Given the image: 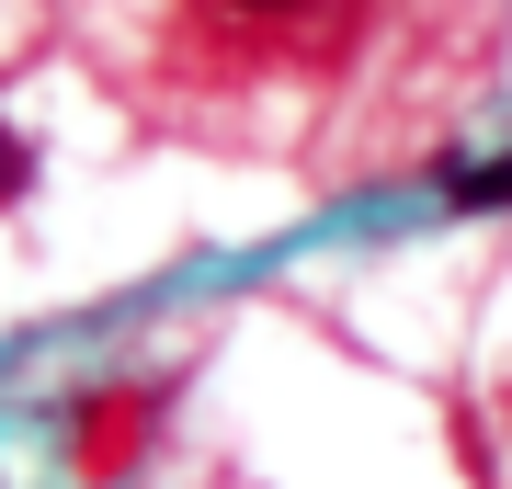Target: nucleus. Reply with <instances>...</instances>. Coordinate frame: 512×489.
<instances>
[{
	"label": "nucleus",
	"mask_w": 512,
	"mask_h": 489,
	"mask_svg": "<svg viewBox=\"0 0 512 489\" xmlns=\"http://www.w3.org/2000/svg\"><path fill=\"white\" fill-rule=\"evenodd\" d=\"M456 205H512V160H478V171H444Z\"/></svg>",
	"instance_id": "nucleus-1"
},
{
	"label": "nucleus",
	"mask_w": 512,
	"mask_h": 489,
	"mask_svg": "<svg viewBox=\"0 0 512 489\" xmlns=\"http://www.w3.org/2000/svg\"><path fill=\"white\" fill-rule=\"evenodd\" d=\"M217 12H251V23H285V12H308V0H217Z\"/></svg>",
	"instance_id": "nucleus-2"
}]
</instances>
